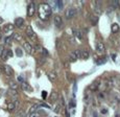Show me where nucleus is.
<instances>
[{
    "mask_svg": "<svg viewBox=\"0 0 120 117\" xmlns=\"http://www.w3.org/2000/svg\"><path fill=\"white\" fill-rule=\"evenodd\" d=\"M55 5L57 6V8H60V10H62V8H64V2L61 1V0H59V1L55 2Z\"/></svg>",
    "mask_w": 120,
    "mask_h": 117,
    "instance_id": "obj_24",
    "label": "nucleus"
},
{
    "mask_svg": "<svg viewBox=\"0 0 120 117\" xmlns=\"http://www.w3.org/2000/svg\"><path fill=\"white\" fill-rule=\"evenodd\" d=\"M34 48H36V50H37V51H42V49H43V48L42 47H41L40 46V45H36V46H34Z\"/></svg>",
    "mask_w": 120,
    "mask_h": 117,
    "instance_id": "obj_31",
    "label": "nucleus"
},
{
    "mask_svg": "<svg viewBox=\"0 0 120 117\" xmlns=\"http://www.w3.org/2000/svg\"><path fill=\"white\" fill-rule=\"evenodd\" d=\"M92 10L94 11V14H95L96 17H98V16L101 14L100 2H98V1H93L92 2Z\"/></svg>",
    "mask_w": 120,
    "mask_h": 117,
    "instance_id": "obj_5",
    "label": "nucleus"
},
{
    "mask_svg": "<svg viewBox=\"0 0 120 117\" xmlns=\"http://www.w3.org/2000/svg\"><path fill=\"white\" fill-rule=\"evenodd\" d=\"M25 34H26V36L28 37L29 39H30L31 41H37V35L36 33L34 31L33 27L30 26V25H28V26H26V29H25Z\"/></svg>",
    "mask_w": 120,
    "mask_h": 117,
    "instance_id": "obj_2",
    "label": "nucleus"
},
{
    "mask_svg": "<svg viewBox=\"0 0 120 117\" xmlns=\"http://www.w3.org/2000/svg\"><path fill=\"white\" fill-rule=\"evenodd\" d=\"M57 96H59V94H57L56 91H52L51 94H50V97H49V100L51 102H55V100L57 99Z\"/></svg>",
    "mask_w": 120,
    "mask_h": 117,
    "instance_id": "obj_16",
    "label": "nucleus"
},
{
    "mask_svg": "<svg viewBox=\"0 0 120 117\" xmlns=\"http://www.w3.org/2000/svg\"><path fill=\"white\" fill-rule=\"evenodd\" d=\"M21 87H22V89L24 91H26V92H31V91H33V88H31L30 86H29L28 84H27V83H22L21 84Z\"/></svg>",
    "mask_w": 120,
    "mask_h": 117,
    "instance_id": "obj_15",
    "label": "nucleus"
},
{
    "mask_svg": "<svg viewBox=\"0 0 120 117\" xmlns=\"http://www.w3.org/2000/svg\"><path fill=\"white\" fill-rule=\"evenodd\" d=\"M79 58H82V51L76 49V50H74V51H72L70 53V56H69V61L75 62V61H77Z\"/></svg>",
    "mask_w": 120,
    "mask_h": 117,
    "instance_id": "obj_3",
    "label": "nucleus"
},
{
    "mask_svg": "<svg viewBox=\"0 0 120 117\" xmlns=\"http://www.w3.org/2000/svg\"><path fill=\"white\" fill-rule=\"evenodd\" d=\"M29 117H39V114L34 112V113H31L30 115H29Z\"/></svg>",
    "mask_w": 120,
    "mask_h": 117,
    "instance_id": "obj_36",
    "label": "nucleus"
},
{
    "mask_svg": "<svg viewBox=\"0 0 120 117\" xmlns=\"http://www.w3.org/2000/svg\"><path fill=\"white\" fill-rule=\"evenodd\" d=\"M8 111H10V112L15 111V110H16L15 104H14V102H11V104H8Z\"/></svg>",
    "mask_w": 120,
    "mask_h": 117,
    "instance_id": "obj_22",
    "label": "nucleus"
},
{
    "mask_svg": "<svg viewBox=\"0 0 120 117\" xmlns=\"http://www.w3.org/2000/svg\"><path fill=\"white\" fill-rule=\"evenodd\" d=\"M60 108H61V107H60V105L55 106V108H54V112H55V113H59V112H60Z\"/></svg>",
    "mask_w": 120,
    "mask_h": 117,
    "instance_id": "obj_32",
    "label": "nucleus"
},
{
    "mask_svg": "<svg viewBox=\"0 0 120 117\" xmlns=\"http://www.w3.org/2000/svg\"><path fill=\"white\" fill-rule=\"evenodd\" d=\"M23 47H24V49L26 50L28 53H31V52H33L34 47H33V45H31L29 42H24V43H23Z\"/></svg>",
    "mask_w": 120,
    "mask_h": 117,
    "instance_id": "obj_10",
    "label": "nucleus"
},
{
    "mask_svg": "<svg viewBox=\"0 0 120 117\" xmlns=\"http://www.w3.org/2000/svg\"><path fill=\"white\" fill-rule=\"evenodd\" d=\"M115 57H116V56H115V54H112V59L114 60V61H115Z\"/></svg>",
    "mask_w": 120,
    "mask_h": 117,
    "instance_id": "obj_38",
    "label": "nucleus"
},
{
    "mask_svg": "<svg viewBox=\"0 0 120 117\" xmlns=\"http://www.w3.org/2000/svg\"><path fill=\"white\" fill-rule=\"evenodd\" d=\"M96 51H97L98 53L105 52V45H103V43H101V42L96 43Z\"/></svg>",
    "mask_w": 120,
    "mask_h": 117,
    "instance_id": "obj_11",
    "label": "nucleus"
},
{
    "mask_svg": "<svg viewBox=\"0 0 120 117\" xmlns=\"http://www.w3.org/2000/svg\"><path fill=\"white\" fill-rule=\"evenodd\" d=\"M119 30V25L117 23H113L112 24V31L113 33H117Z\"/></svg>",
    "mask_w": 120,
    "mask_h": 117,
    "instance_id": "obj_23",
    "label": "nucleus"
},
{
    "mask_svg": "<svg viewBox=\"0 0 120 117\" xmlns=\"http://www.w3.org/2000/svg\"><path fill=\"white\" fill-rule=\"evenodd\" d=\"M76 8H68L66 10V12H65V17H66V19H72L73 17H75V15H76Z\"/></svg>",
    "mask_w": 120,
    "mask_h": 117,
    "instance_id": "obj_4",
    "label": "nucleus"
},
{
    "mask_svg": "<svg viewBox=\"0 0 120 117\" xmlns=\"http://www.w3.org/2000/svg\"><path fill=\"white\" fill-rule=\"evenodd\" d=\"M13 39L15 41H18V42H20V41H22V36L19 35V34H17V33H15V34H13Z\"/></svg>",
    "mask_w": 120,
    "mask_h": 117,
    "instance_id": "obj_18",
    "label": "nucleus"
},
{
    "mask_svg": "<svg viewBox=\"0 0 120 117\" xmlns=\"http://www.w3.org/2000/svg\"><path fill=\"white\" fill-rule=\"evenodd\" d=\"M105 61H107V60H105V59L99 60V61H97V64H98V65H100V64H103V63H105Z\"/></svg>",
    "mask_w": 120,
    "mask_h": 117,
    "instance_id": "obj_34",
    "label": "nucleus"
},
{
    "mask_svg": "<svg viewBox=\"0 0 120 117\" xmlns=\"http://www.w3.org/2000/svg\"><path fill=\"white\" fill-rule=\"evenodd\" d=\"M13 29H14V25L13 24H11V23H8L4 26V33L5 34H11L13 33Z\"/></svg>",
    "mask_w": 120,
    "mask_h": 117,
    "instance_id": "obj_13",
    "label": "nucleus"
},
{
    "mask_svg": "<svg viewBox=\"0 0 120 117\" xmlns=\"http://www.w3.org/2000/svg\"><path fill=\"white\" fill-rule=\"evenodd\" d=\"M41 52H42L43 57H48V54H49V53H48V51H47V49H45V48H43Z\"/></svg>",
    "mask_w": 120,
    "mask_h": 117,
    "instance_id": "obj_29",
    "label": "nucleus"
},
{
    "mask_svg": "<svg viewBox=\"0 0 120 117\" xmlns=\"http://www.w3.org/2000/svg\"><path fill=\"white\" fill-rule=\"evenodd\" d=\"M11 57H13V52H11L10 49H5V50H4V52L2 53L1 59L2 60H6L8 58H11Z\"/></svg>",
    "mask_w": 120,
    "mask_h": 117,
    "instance_id": "obj_9",
    "label": "nucleus"
},
{
    "mask_svg": "<svg viewBox=\"0 0 120 117\" xmlns=\"http://www.w3.org/2000/svg\"><path fill=\"white\" fill-rule=\"evenodd\" d=\"M91 21H92V24H93V25H96V23H97V21H98V17H96L95 15L92 16V17H91Z\"/></svg>",
    "mask_w": 120,
    "mask_h": 117,
    "instance_id": "obj_27",
    "label": "nucleus"
},
{
    "mask_svg": "<svg viewBox=\"0 0 120 117\" xmlns=\"http://www.w3.org/2000/svg\"><path fill=\"white\" fill-rule=\"evenodd\" d=\"M16 54H17L18 57H22V54H23V51H22V49L21 48H16Z\"/></svg>",
    "mask_w": 120,
    "mask_h": 117,
    "instance_id": "obj_28",
    "label": "nucleus"
},
{
    "mask_svg": "<svg viewBox=\"0 0 120 117\" xmlns=\"http://www.w3.org/2000/svg\"><path fill=\"white\" fill-rule=\"evenodd\" d=\"M47 76L50 81H55L57 77V74H56V72H54V71H49V72L47 73Z\"/></svg>",
    "mask_w": 120,
    "mask_h": 117,
    "instance_id": "obj_14",
    "label": "nucleus"
},
{
    "mask_svg": "<svg viewBox=\"0 0 120 117\" xmlns=\"http://www.w3.org/2000/svg\"><path fill=\"white\" fill-rule=\"evenodd\" d=\"M43 97H44V98L46 97V92H43Z\"/></svg>",
    "mask_w": 120,
    "mask_h": 117,
    "instance_id": "obj_39",
    "label": "nucleus"
},
{
    "mask_svg": "<svg viewBox=\"0 0 120 117\" xmlns=\"http://www.w3.org/2000/svg\"><path fill=\"white\" fill-rule=\"evenodd\" d=\"M54 25L56 28H61V27L63 26V19H62L61 16L56 15L54 17Z\"/></svg>",
    "mask_w": 120,
    "mask_h": 117,
    "instance_id": "obj_7",
    "label": "nucleus"
},
{
    "mask_svg": "<svg viewBox=\"0 0 120 117\" xmlns=\"http://www.w3.org/2000/svg\"><path fill=\"white\" fill-rule=\"evenodd\" d=\"M34 13H36V4H34V2H30L27 6V16L31 17L34 15Z\"/></svg>",
    "mask_w": 120,
    "mask_h": 117,
    "instance_id": "obj_6",
    "label": "nucleus"
},
{
    "mask_svg": "<svg viewBox=\"0 0 120 117\" xmlns=\"http://www.w3.org/2000/svg\"><path fill=\"white\" fill-rule=\"evenodd\" d=\"M52 14V10L48 3H42L39 5L38 8V16L41 20L45 21V20L49 19L50 16Z\"/></svg>",
    "mask_w": 120,
    "mask_h": 117,
    "instance_id": "obj_1",
    "label": "nucleus"
},
{
    "mask_svg": "<svg viewBox=\"0 0 120 117\" xmlns=\"http://www.w3.org/2000/svg\"><path fill=\"white\" fill-rule=\"evenodd\" d=\"M98 86H99V83L98 82H94V83H92V85L89 87V88H90V90L95 91V90H97L98 89Z\"/></svg>",
    "mask_w": 120,
    "mask_h": 117,
    "instance_id": "obj_17",
    "label": "nucleus"
},
{
    "mask_svg": "<svg viewBox=\"0 0 120 117\" xmlns=\"http://www.w3.org/2000/svg\"><path fill=\"white\" fill-rule=\"evenodd\" d=\"M14 104H15V107H16V109H19V105H20L19 100H16V102H14Z\"/></svg>",
    "mask_w": 120,
    "mask_h": 117,
    "instance_id": "obj_35",
    "label": "nucleus"
},
{
    "mask_svg": "<svg viewBox=\"0 0 120 117\" xmlns=\"http://www.w3.org/2000/svg\"><path fill=\"white\" fill-rule=\"evenodd\" d=\"M18 81L21 83V84H22V83H24V79H23V77H22V76H18Z\"/></svg>",
    "mask_w": 120,
    "mask_h": 117,
    "instance_id": "obj_37",
    "label": "nucleus"
},
{
    "mask_svg": "<svg viewBox=\"0 0 120 117\" xmlns=\"http://www.w3.org/2000/svg\"><path fill=\"white\" fill-rule=\"evenodd\" d=\"M4 50H5V49H4V47L2 46V45H0V57L2 56V53L4 52Z\"/></svg>",
    "mask_w": 120,
    "mask_h": 117,
    "instance_id": "obj_33",
    "label": "nucleus"
},
{
    "mask_svg": "<svg viewBox=\"0 0 120 117\" xmlns=\"http://www.w3.org/2000/svg\"><path fill=\"white\" fill-rule=\"evenodd\" d=\"M18 115H19L20 117H25V115H26V114H25L24 111H22V110H21V111L18 112Z\"/></svg>",
    "mask_w": 120,
    "mask_h": 117,
    "instance_id": "obj_30",
    "label": "nucleus"
},
{
    "mask_svg": "<svg viewBox=\"0 0 120 117\" xmlns=\"http://www.w3.org/2000/svg\"><path fill=\"white\" fill-rule=\"evenodd\" d=\"M74 35L77 37L78 39H82V33L80 30H77V29H74Z\"/></svg>",
    "mask_w": 120,
    "mask_h": 117,
    "instance_id": "obj_25",
    "label": "nucleus"
},
{
    "mask_svg": "<svg viewBox=\"0 0 120 117\" xmlns=\"http://www.w3.org/2000/svg\"><path fill=\"white\" fill-rule=\"evenodd\" d=\"M111 5H112V8H118L120 5V2L116 1V0H113V1H111Z\"/></svg>",
    "mask_w": 120,
    "mask_h": 117,
    "instance_id": "obj_19",
    "label": "nucleus"
},
{
    "mask_svg": "<svg viewBox=\"0 0 120 117\" xmlns=\"http://www.w3.org/2000/svg\"><path fill=\"white\" fill-rule=\"evenodd\" d=\"M11 41H13V37H6L5 40H4V43H5L6 45H11Z\"/></svg>",
    "mask_w": 120,
    "mask_h": 117,
    "instance_id": "obj_26",
    "label": "nucleus"
},
{
    "mask_svg": "<svg viewBox=\"0 0 120 117\" xmlns=\"http://www.w3.org/2000/svg\"><path fill=\"white\" fill-rule=\"evenodd\" d=\"M3 70H4V72H5V74L8 75V76H13L14 75V70H13V68H11V66L4 65L3 66Z\"/></svg>",
    "mask_w": 120,
    "mask_h": 117,
    "instance_id": "obj_8",
    "label": "nucleus"
},
{
    "mask_svg": "<svg viewBox=\"0 0 120 117\" xmlns=\"http://www.w3.org/2000/svg\"><path fill=\"white\" fill-rule=\"evenodd\" d=\"M23 24H24V19H23V18L18 17L15 19V26L16 27H19L20 28V27L23 26Z\"/></svg>",
    "mask_w": 120,
    "mask_h": 117,
    "instance_id": "obj_12",
    "label": "nucleus"
},
{
    "mask_svg": "<svg viewBox=\"0 0 120 117\" xmlns=\"http://www.w3.org/2000/svg\"><path fill=\"white\" fill-rule=\"evenodd\" d=\"M10 88H11V90H17L18 89V85H17V83H15V82H10Z\"/></svg>",
    "mask_w": 120,
    "mask_h": 117,
    "instance_id": "obj_20",
    "label": "nucleus"
},
{
    "mask_svg": "<svg viewBox=\"0 0 120 117\" xmlns=\"http://www.w3.org/2000/svg\"><path fill=\"white\" fill-rule=\"evenodd\" d=\"M89 57H90L89 52H88L87 50H82V58L84 60H87V59H89Z\"/></svg>",
    "mask_w": 120,
    "mask_h": 117,
    "instance_id": "obj_21",
    "label": "nucleus"
}]
</instances>
